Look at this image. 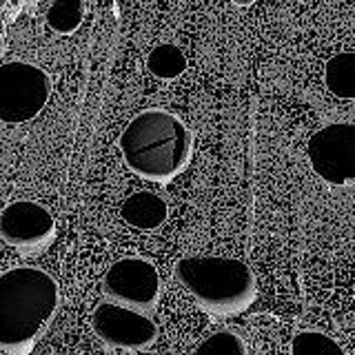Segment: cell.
Instances as JSON below:
<instances>
[{
  "mask_svg": "<svg viewBox=\"0 0 355 355\" xmlns=\"http://www.w3.org/2000/svg\"><path fill=\"white\" fill-rule=\"evenodd\" d=\"M58 306V284L36 266H16L0 275V347L27 355Z\"/></svg>",
  "mask_w": 355,
  "mask_h": 355,
  "instance_id": "1",
  "label": "cell"
},
{
  "mask_svg": "<svg viewBox=\"0 0 355 355\" xmlns=\"http://www.w3.org/2000/svg\"><path fill=\"white\" fill-rule=\"evenodd\" d=\"M120 151L136 175L151 182H169L191 160V133L169 111L147 109L122 131Z\"/></svg>",
  "mask_w": 355,
  "mask_h": 355,
  "instance_id": "2",
  "label": "cell"
},
{
  "mask_svg": "<svg viewBox=\"0 0 355 355\" xmlns=\"http://www.w3.org/2000/svg\"><path fill=\"white\" fill-rule=\"evenodd\" d=\"M178 282L211 315H238L255 297V277L244 262L222 255H191L175 266Z\"/></svg>",
  "mask_w": 355,
  "mask_h": 355,
  "instance_id": "3",
  "label": "cell"
},
{
  "mask_svg": "<svg viewBox=\"0 0 355 355\" xmlns=\"http://www.w3.org/2000/svg\"><path fill=\"white\" fill-rule=\"evenodd\" d=\"M51 80L40 67L11 60L0 67V120L22 125L36 118L47 105Z\"/></svg>",
  "mask_w": 355,
  "mask_h": 355,
  "instance_id": "4",
  "label": "cell"
},
{
  "mask_svg": "<svg viewBox=\"0 0 355 355\" xmlns=\"http://www.w3.org/2000/svg\"><path fill=\"white\" fill-rule=\"evenodd\" d=\"M313 171L329 184L355 182V122H336L313 133L309 142Z\"/></svg>",
  "mask_w": 355,
  "mask_h": 355,
  "instance_id": "5",
  "label": "cell"
},
{
  "mask_svg": "<svg viewBox=\"0 0 355 355\" xmlns=\"http://www.w3.org/2000/svg\"><path fill=\"white\" fill-rule=\"evenodd\" d=\"M103 291L116 304L136 309L140 313L155 306L162 293L158 269L142 258H122L109 266L103 277Z\"/></svg>",
  "mask_w": 355,
  "mask_h": 355,
  "instance_id": "6",
  "label": "cell"
},
{
  "mask_svg": "<svg viewBox=\"0 0 355 355\" xmlns=\"http://www.w3.org/2000/svg\"><path fill=\"white\" fill-rule=\"evenodd\" d=\"M92 327L96 336L114 349L142 351L151 347L158 338V327L149 315L116 302L98 304L92 318Z\"/></svg>",
  "mask_w": 355,
  "mask_h": 355,
  "instance_id": "7",
  "label": "cell"
},
{
  "mask_svg": "<svg viewBox=\"0 0 355 355\" xmlns=\"http://www.w3.org/2000/svg\"><path fill=\"white\" fill-rule=\"evenodd\" d=\"M55 222L42 205L31 200H18L5 207L0 214V236L22 253L44 249L53 240Z\"/></svg>",
  "mask_w": 355,
  "mask_h": 355,
  "instance_id": "8",
  "label": "cell"
},
{
  "mask_svg": "<svg viewBox=\"0 0 355 355\" xmlns=\"http://www.w3.org/2000/svg\"><path fill=\"white\" fill-rule=\"evenodd\" d=\"M122 218L127 225L140 231H153L164 225L166 216H169V207L166 202L151 191H138L129 196L120 209Z\"/></svg>",
  "mask_w": 355,
  "mask_h": 355,
  "instance_id": "9",
  "label": "cell"
},
{
  "mask_svg": "<svg viewBox=\"0 0 355 355\" xmlns=\"http://www.w3.org/2000/svg\"><path fill=\"white\" fill-rule=\"evenodd\" d=\"M327 89L342 100L355 98V51H342L324 67Z\"/></svg>",
  "mask_w": 355,
  "mask_h": 355,
  "instance_id": "10",
  "label": "cell"
},
{
  "mask_svg": "<svg viewBox=\"0 0 355 355\" xmlns=\"http://www.w3.org/2000/svg\"><path fill=\"white\" fill-rule=\"evenodd\" d=\"M147 67L153 76L162 78V80H173V78L187 71V55L178 49L175 44L162 42L158 47L151 49L147 58Z\"/></svg>",
  "mask_w": 355,
  "mask_h": 355,
  "instance_id": "11",
  "label": "cell"
},
{
  "mask_svg": "<svg viewBox=\"0 0 355 355\" xmlns=\"http://www.w3.org/2000/svg\"><path fill=\"white\" fill-rule=\"evenodd\" d=\"M85 20V5L80 0H55L47 9V25L62 36H69Z\"/></svg>",
  "mask_w": 355,
  "mask_h": 355,
  "instance_id": "12",
  "label": "cell"
},
{
  "mask_svg": "<svg viewBox=\"0 0 355 355\" xmlns=\"http://www.w3.org/2000/svg\"><path fill=\"white\" fill-rule=\"evenodd\" d=\"M291 355H344V349L327 333L302 331L291 342Z\"/></svg>",
  "mask_w": 355,
  "mask_h": 355,
  "instance_id": "13",
  "label": "cell"
},
{
  "mask_svg": "<svg viewBox=\"0 0 355 355\" xmlns=\"http://www.w3.org/2000/svg\"><path fill=\"white\" fill-rule=\"evenodd\" d=\"M196 355H247V347L240 336L231 331H218L205 338L196 349Z\"/></svg>",
  "mask_w": 355,
  "mask_h": 355,
  "instance_id": "14",
  "label": "cell"
}]
</instances>
